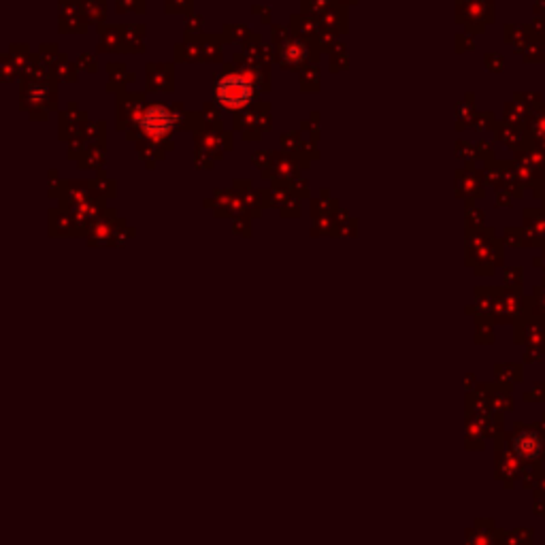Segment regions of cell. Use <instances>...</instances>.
<instances>
[{
	"label": "cell",
	"mask_w": 545,
	"mask_h": 545,
	"mask_svg": "<svg viewBox=\"0 0 545 545\" xmlns=\"http://www.w3.org/2000/svg\"><path fill=\"white\" fill-rule=\"evenodd\" d=\"M216 96H218L220 105L226 107V109H241V107L247 105V101L251 96V88H249V83L243 77L228 75V77H224L218 83Z\"/></svg>",
	"instance_id": "cell-1"
},
{
	"label": "cell",
	"mask_w": 545,
	"mask_h": 545,
	"mask_svg": "<svg viewBox=\"0 0 545 545\" xmlns=\"http://www.w3.org/2000/svg\"><path fill=\"white\" fill-rule=\"evenodd\" d=\"M175 124V117L169 109H164V107H150L143 117H141V126H143V130L156 138L164 136Z\"/></svg>",
	"instance_id": "cell-2"
}]
</instances>
